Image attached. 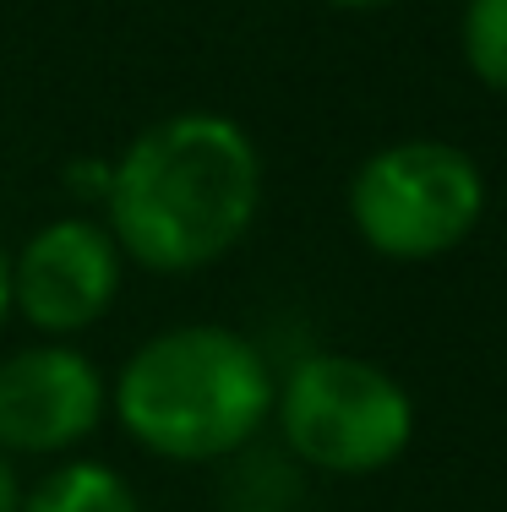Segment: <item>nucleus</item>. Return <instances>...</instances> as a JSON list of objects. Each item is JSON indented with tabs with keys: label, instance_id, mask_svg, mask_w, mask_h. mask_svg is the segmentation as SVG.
<instances>
[{
	"label": "nucleus",
	"instance_id": "f257e3e1",
	"mask_svg": "<svg viewBox=\"0 0 507 512\" xmlns=\"http://www.w3.org/2000/svg\"><path fill=\"white\" fill-rule=\"evenodd\" d=\"M104 224L148 273H202L251 235L262 213V153L219 109H180L126 142L110 164Z\"/></svg>",
	"mask_w": 507,
	"mask_h": 512
},
{
	"label": "nucleus",
	"instance_id": "f03ea898",
	"mask_svg": "<svg viewBox=\"0 0 507 512\" xmlns=\"http://www.w3.org/2000/svg\"><path fill=\"white\" fill-rule=\"evenodd\" d=\"M273 360L219 322L153 333L110 382V409L142 453L164 463L235 458L273 420Z\"/></svg>",
	"mask_w": 507,
	"mask_h": 512
},
{
	"label": "nucleus",
	"instance_id": "7ed1b4c3",
	"mask_svg": "<svg viewBox=\"0 0 507 512\" xmlns=\"http://www.w3.org/2000/svg\"><path fill=\"white\" fill-rule=\"evenodd\" d=\"M273 425L284 453L311 474L366 480L415 442V398L377 360L317 349L273 387Z\"/></svg>",
	"mask_w": 507,
	"mask_h": 512
},
{
	"label": "nucleus",
	"instance_id": "20e7f679",
	"mask_svg": "<svg viewBox=\"0 0 507 512\" xmlns=\"http://www.w3.org/2000/svg\"><path fill=\"white\" fill-rule=\"evenodd\" d=\"M486 218V175L458 142L404 137L349 175V224L382 262H437Z\"/></svg>",
	"mask_w": 507,
	"mask_h": 512
},
{
	"label": "nucleus",
	"instance_id": "39448f33",
	"mask_svg": "<svg viewBox=\"0 0 507 512\" xmlns=\"http://www.w3.org/2000/svg\"><path fill=\"white\" fill-rule=\"evenodd\" d=\"M120 256L110 224L99 218H50L11 256V311L44 338H77L110 316L120 295Z\"/></svg>",
	"mask_w": 507,
	"mask_h": 512
},
{
	"label": "nucleus",
	"instance_id": "423d86ee",
	"mask_svg": "<svg viewBox=\"0 0 507 512\" xmlns=\"http://www.w3.org/2000/svg\"><path fill=\"white\" fill-rule=\"evenodd\" d=\"M110 414V376L66 338L22 344L0 360V453L60 458Z\"/></svg>",
	"mask_w": 507,
	"mask_h": 512
},
{
	"label": "nucleus",
	"instance_id": "0eeeda50",
	"mask_svg": "<svg viewBox=\"0 0 507 512\" xmlns=\"http://www.w3.org/2000/svg\"><path fill=\"white\" fill-rule=\"evenodd\" d=\"M17 512H142V496L110 463L71 458V463H55L33 491H22Z\"/></svg>",
	"mask_w": 507,
	"mask_h": 512
},
{
	"label": "nucleus",
	"instance_id": "6e6552de",
	"mask_svg": "<svg viewBox=\"0 0 507 512\" xmlns=\"http://www.w3.org/2000/svg\"><path fill=\"white\" fill-rule=\"evenodd\" d=\"M458 44L480 88L507 93V0H464Z\"/></svg>",
	"mask_w": 507,
	"mask_h": 512
},
{
	"label": "nucleus",
	"instance_id": "1a4fd4ad",
	"mask_svg": "<svg viewBox=\"0 0 507 512\" xmlns=\"http://www.w3.org/2000/svg\"><path fill=\"white\" fill-rule=\"evenodd\" d=\"M66 186L77 191L82 202H104V191H110V164H104V158H82V164H71Z\"/></svg>",
	"mask_w": 507,
	"mask_h": 512
},
{
	"label": "nucleus",
	"instance_id": "9d476101",
	"mask_svg": "<svg viewBox=\"0 0 507 512\" xmlns=\"http://www.w3.org/2000/svg\"><path fill=\"white\" fill-rule=\"evenodd\" d=\"M17 502H22V480L11 469V458L0 453V512H17Z\"/></svg>",
	"mask_w": 507,
	"mask_h": 512
},
{
	"label": "nucleus",
	"instance_id": "9b49d317",
	"mask_svg": "<svg viewBox=\"0 0 507 512\" xmlns=\"http://www.w3.org/2000/svg\"><path fill=\"white\" fill-rule=\"evenodd\" d=\"M11 316V251L0 246V322Z\"/></svg>",
	"mask_w": 507,
	"mask_h": 512
},
{
	"label": "nucleus",
	"instance_id": "f8f14e48",
	"mask_svg": "<svg viewBox=\"0 0 507 512\" xmlns=\"http://www.w3.org/2000/svg\"><path fill=\"white\" fill-rule=\"evenodd\" d=\"M338 11H377V6H393V0H328Z\"/></svg>",
	"mask_w": 507,
	"mask_h": 512
},
{
	"label": "nucleus",
	"instance_id": "ddd939ff",
	"mask_svg": "<svg viewBox=\"0 0 507 512\" xmlns=\"http://www.w3.org/2000/svg\"><path fill=\"white\" fill-rule=\"evenodd\" d=\"M229 512H284V507H229Z\"/></svg>",
	"mask_w": 507,
	"mask_h": 512
}]
</instances>
